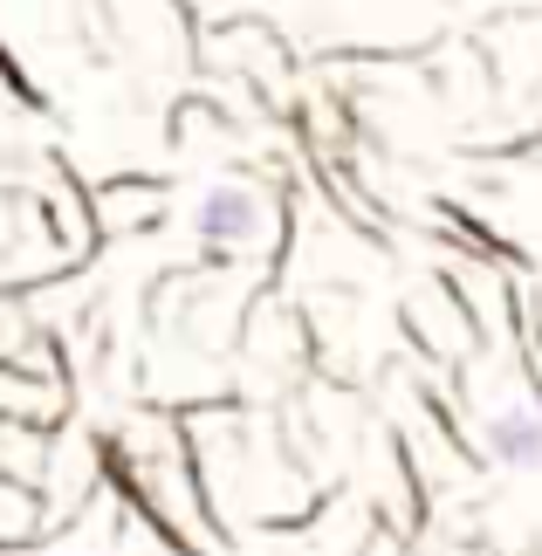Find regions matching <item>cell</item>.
Wrapping results in <instances>:
<instances>
[{
    "instance_id": "obj_1",
    "label": "cell",
    "mask_w": 542,
    "mask_h": 556,
    "mask_svg": "<svg viewBox=\"0 0 542 556\" xmlns=\"http://www.w3.org/2000/svg\"><path fill=\"white\" fill-rule=\"evenodd\" d=\"M192 233L213 248H241L262 233V200H254L248 186H206L200 206H192Z\"/></svg>"
},
{
    "instance_id": "obj_2",
    "label": "cell",
    "mask_w": 542,
    "mask_h": 556,
    "mask_svg": "<svg viewBox=\"0 0 542 556\" xmlns=\"http://www.w3.org/2000/svg\"><path fill=\"white\" fill-rule=\"evenodd\" d=\"M481 440H488L494 467H515V475L542 467V413L535 405H502V413L481 426Z\"/></svg>"
}]
</instances>
